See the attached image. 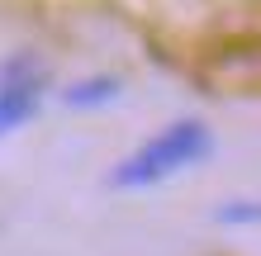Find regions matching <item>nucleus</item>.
Returning a JSON list of instances; mask_svg holds the SVG:
<instances>
[{
  "instance_id": "nucleus-1",
  "label": "nucleus",
  "mask_w": 261,
  "mask_h": 256,
  "mask_svg": "<svg viewBox=\"0 0 261 256\" xmlns=\"http://www.w3.org/2000/svg\"><path fill=\"white\" fill-rule=\"evenodd\" d=\"M209 152H214V133H209L204 119H176V124L157 128L147 143H138L133 152L105 176V185L110 190H147V185H162V180H171V176L195 171Z\"/></svg>"
},
{
  "instance_id": "nucleus-2",
  "label": "nucleus",
  "mask_w": 261,
  "mask_h": 256,
  "mask_svg": "<svg viewBox=\"0 0 261 256\" xmlns=\"http://www.w3.org/2000/svg\"><path fill=\"white\" fill-rule=\"evenodd\" d=\"M43 90H48V67L34 52H14L0 62V138L38 114Z\"/></svg>"
},
{
  "instance_id": "nucleus-3",
  "label": "nucleus",
  "mask_w": 261,
  "mask_h": 256,
  "mask_svg": "<svg viewBox=\"0 0 261 256\" xmlns=\"http://www.w3.org/2000/svg\"><path fill=\"white\" fill-rule=\"evenodd\" d=\"M114 95H119V76H105V71H95V76L67 81L62 104H67V109H100V104H110Z\"/></svg>"
},
{
  "instance_id": "nucleus-4",
  "label": "nucleus",
  "mask_w": 261,
  "mask_h": 256,
  "mask_svg": "<svg viewBox=\"0 0 261 256\" xmlns=\"http://www.w3.org/2000/svg\"><path fill=\"white\" fill-rule=\"evenodd\" d=\"M214 223L252 228V223H261V200H228V204H214Z\"/></svg>"
}]
</instances>
